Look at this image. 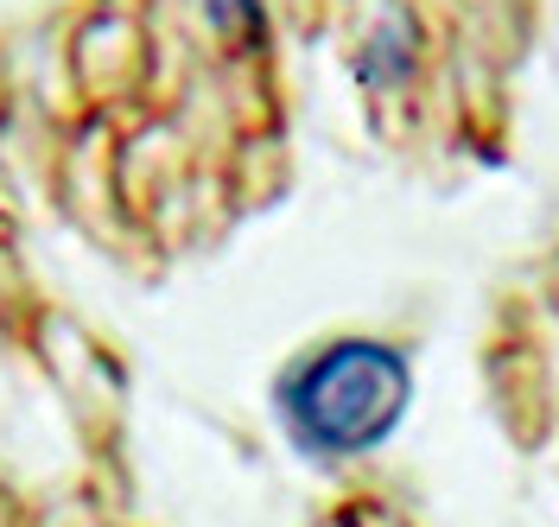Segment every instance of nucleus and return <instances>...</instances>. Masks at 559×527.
Listing matches in <instances>:
<instances>
[{
  "mask_svg": "<svg viewBox=\"0 0 559 527\" xmlns=\"http://www.w3.org/2000/svg\"><path fill=\"white\" fill-rule=\"evenodd\" d=\"M414 400V369L394 344L344 337L280 375V426L306 457H369L394 439Z\"/></svg>",
  "mask_w": 559,
  "mask_h": 527,
  "instance_id": "1",
  "label": "nucleus"
},
{
  "mask_svg": "<svg viewBox=\"0 0 559 527\" xmlns=\"http://www.w3.org/2000/svg\"><path fill=\"white\" fill-rule=\"evenodd\" d=\"M407 38L414 33H407L401 20H388L382 33L362 45V64H356V71H362L369 89H394V83H407V71H414V45H407Z\"/></svg>",
  "mask_w": 559,
  "mask_h": 527,
  "instance_id": "2",
  "label": "nucleus"
}]
</instances>
